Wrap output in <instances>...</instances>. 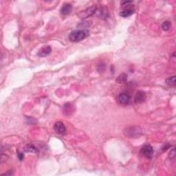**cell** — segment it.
I'll use <instances>...</instances> for the list:
<instances>
[{
	"label": "cell",
	"mask_w": 176,
	"mask_h": 176,
	"mask_svg": "<svg viewBox=\"0 0 176 176\" xmlns=\"http://www.w3.org/2000/svg\"><path fill=\"white\" fill-rule=\"evenodd\" d=\"M125 134L131 138L139 137L141 135V130L138 127H130L125 130Z\"/></svg>",
	"instance_id": "cell-2"
},
{
	"label": "cell",
	"mask_w": 176,
	"mask_h": 176,
	"mask_svg": "<svg viewBox=\"0 0 176 176\" xmlns=\"http://www.w3.org/2000/svg\"><path fill=\"white\" fill-rule=\"evenodd\" d=\"M96 10V6H92L88 8L86 10L80 13L79 14H78V16H79V17H81V18L85 19L86 17H89L91 16V15H93Z\"/></svg>",
	"instance_id": "cell-4"
},
{
	"label": "cell",
	"mask_w": 176,
	"mask_h": 176,
	"mask_svg": "<svg viewBox=\"0 0 176 176\" xmlns=\"http://www.w3.org/2000/svg\"><path fill=\"white\" fill-rule=\"evenodd\" d=\"M161 27L162 29L164 30V31H167V30H169L171 27V22H169V21H166V22H164L163 24H162Z\"/></svg>",
	"instance_id": "cell-15"
},
{
	"label": "cell",
	"mask_w": 176,
	"mask_h": 176,
	"mask_svg": "<svg viewBox=\"0 0 176 176\" xmlns=\"http://www.w3.org/2000/svg\"><path fill=\"white\" fill-rule=\"evenodd\" d=\"M175 156V148L172 149V151H171V152H170V155L169 157H171V158H173Z\"/></svg>",
	"instance_id": "cell-16"
},
{
	"label": "cell",
	"mask_w": 176,
	"mask_h": 176,
	"mask_svg": "<svg viewBox=\"0 0 176 176\" xmlns=\"http://www.w3.org/2000/svg\"><path fill=\"white\" fill-rule=\"evenodd\" d=\"M24 151L26 152L33 153V154H35V153L38 152V149L37 147H36L35 146H34L33 145H31V144L26 145V147H24Z\"/></svg>",
	"instance_id": "cell-11"
},
{
	"label": "cell",
	"mask_w": 176,
	"mask_h": 176,
	"mask_svg": "<svg viewBox=\"0 0 176 176\" xmlns=\"http://www.w3.org/2000/svg\"><path fill=\"white\" fill-rule=\"evenodd\" d=\"M127 74H121L118 76L116 81H117L118 83H124V82H125L126 81H127Z\"/></svg>",
	"instance_id": "cell-14"
},
{
	"label": "cell",
	"mask_w": 176,
	"mask_h": 176,
	"mask_svg": "<svg viewBox=\"0 0 176 176\" xmlns=\"http://www.w3.org/2000/svg\"><path fill=\"white\" fill-rule=\"evenodd\" d=\"M130 101V96L129 94L123 92L121 93L118 96V101L120 104L122 105H127L129 103Z\"/></svg>",
	"instance_id": "cell-7"
},
{
	"label": "cell",
	"mask_w": 176,
	"mask_h": 176,
	"mask_svg": "<svg viewBox=\"0 0 176 176\" xmlns=\"http://www.w3.org/2000/svg\"><path fill=\"white\" fill-rule=\"evenodd\" d=\"M51 51H52L51 47L49 46V45H46V46H44L40 49V50L38 52L37 55L41 57H47V55L50 54Z\"/></svg>",
	"instance_id": "cell-8"
},
{
	"label": "cell",
	"mask_w": 176,
	"mask_h": 176,
	"mask_svg": "<svg viewBox=\"0 0 176 176\" xmlns=\"http://www.w3.org/2000/svg\"><path fill=\"white\" fill-rule=\"evenodd\" d=\"M141 154L147 158H151L154 154V149L151 145H146L141 149Z\"/></svg>",
	"instance_id": "cell-3"
},
{
	"label": "cell",
	"mask_w": 176,
	"mask_h": 176,
	"mask_svg": "<svg viewBox=\"0 0 176 176\" xmlns=\"http://www.w3.org/2000/svg\"><path fill=\"white\" fill-rule=\"evenodd\" d=\"M72 110V105L70 103H67L65 104L64 108V112L66 115H68L69 114H71Z\"/></svg>",
	"instance_id": "cell-13"
},
{
	"label": "cell",
	"mask_w": 176,
	"mask_h": 176,
	"mask_svg": "<svg viewBox=\"0 0 176 176\" xmlns=\"http://www.w3.org/2000/svg\"><path fill=\"white\" fill-rule=\"evenodd\" d=\"M72 10V6L70 3H65L61 9V13L64 15L70 14Z\"/></svg>",
	"instance_id": "cell-9"
},
{
	"label": "cell",
	"mask_w": 176,
	"mask_h": 176,
	"mask_svg": "<svg viewBox=\"0 0 176 176\" xmlns=\"http://www.w3.org/2000/svg\"><path fill=\"white\" fill-rule=\"evenodd\" d=\"M166 83L170 86H175L176 84L175 81V76H170L166 79Z\"/></svg>",
	"instance_id": "cell-12"
},
{
	"label": "cell",
	"mask_w": 176,
	"mask_h": 176,
	"mask_svg": "<svg viewBox=\"0 0 176 176\" xmlns=\"http://www.w3.org/2000/svg\"><path fill=\"white\" fill-rule=\"evenodd\" d=\"M146 98H147V96L145 91H137L134 98L135 103H136V104L142 103L143 102H145V100H146Z\"/></svg>",
	"instance_id": "cell-6"
},
{
	"label": "cell",
	"mask_w": 176,
	"mask_h": 176,
	"mask_svg": "<svg viewBox=\"0 0 176 176\" xmlns=\"http://www.w3.org/2000/svg\"><path fill=\"white\" fill-rule=\"evenodd\" d=\"M54 130L58 134L62 135L64 134L66 131V127L62 122H57L54 125Z\"/></svg>",
	"instance_id": "cell-5"
},
{
	"label": "cell",
	"mask_w": 176,
	"mask_h": 176,
	"mask_svg": "<svg viewBox=\"0 0 176 176\" xmlns=\"http://www.w3.org/2000/svg\"><path fill=\"white\" fill-rule=\"evenodd\" d=\"M17 156H18V158L20 161H22V160H23V159H24V154H22V153H18V155H17Z\"/></svg>",
	"instance_id": "cell-17"
},
{
	"label": "cell",
	"mask_w": 176,
	"mask_h": 176,
	"mask_svg": "<svg viewBox=\"0 0 176 176\" xmlns=\"http://www.w3.org/2000/svg\"><path fill=\"white\" fill-rule=\"evenodd\" d=\"M134 13V10L132 8H127L120 13V16L122 17H127Z\"/></svg>",
	"instance_id": "cell-10"
},
{
	"label": "cell",
	"mask_w": 176,
	"mask_h": 176,
	"mask_svg": "<svg viewBox=\"0 0 176 176\" xmlns=\"http://www.w3.org/2000/svg\"><path fill=\"white\" fill-rule=\"evenodd\" d=\"M87 36V31L85 30H76L72 32L69 35V39L72 42H78L85 39Z\"/></svg>",
	"instance_id": "cell-1"
}]
</instances>
